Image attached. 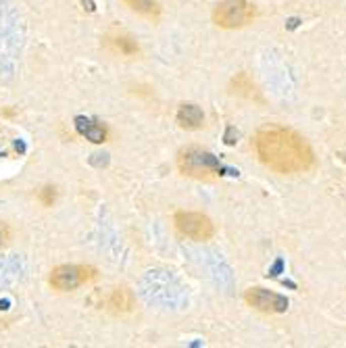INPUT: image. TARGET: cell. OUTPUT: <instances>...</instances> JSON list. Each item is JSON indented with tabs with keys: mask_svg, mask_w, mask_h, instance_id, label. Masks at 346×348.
I'll list each match as a JSON object with an SVG mask.
<instances>
[{
	"mask_svg": "<svg viewBox=\"0 0 346 348\" xmlns=\"http://www.w3.org/2000/svg\"><path fill=\"white\" fill-rule=\"evenodd\" d=\"M244 300L248 307H252L258 313H265V315H278V313L288 311V298L282 296L278 292H271L265 288H248L244 294Z\"/></svg>",
	"mask_w": 346,
	"mask_h": 348,
	"instance_id": "cell-6",
	"label": "cell"
},
{
	"mask_svg": "<svg viewBox=\"0 0 346 348\" xmlns=\"http://www.w3.org/2000/svg\"><path fill=\"white\" fill-rule=\"evenodd\" d=\"M38 198H40V202H42L44 206H53V202L57 200V190H55V188H50V186H46V188H42V190H40Z\"/></svg>",
	"mask_w": 346,
	"mask_h": 348,
	"instance_id": "cell-13",
	"label": "cell"
},
{
	"mask_svg": "<svg viewBox=\"0 0 346 348\" xmlns=\"http://www.w3.org/2000/svg\"><path fill=\"white\" fill-rule=\"evenodd\" d=\"M75 129L81 138H85V140H90L94 144H102L107 142L109 138V132L107 127L98 123V121H92V119H85V117H77L75 119Z\"/></svg>",
	"mask_w": 346,
	"mask_h": 348,
	"instance_id": "cell-7",
	"label": "cell"
},
{
	"mask_svg": "<svg viewBox=\"0 0 346 348\" xmlns=\"http://www.w3.org/2000/svg\"><path fill=\"white\" fill-rule=\"evenodd\" d=\"M178 123L184 129H200L204 125V113L196 104H182L178 111Z\"/></svg>",
	"mask_w": 346,
	"mask_h": 348,
	"instance_id": "cell-8",
	"label": "cell"
},
{
	"mask_svg": "<svg viewBox=\"0 0 346 348\" xmlns=\"http://www.w3.org/2000/svg\"><path fill=\"white\" fill-rule=\"evenodd\" d=\"M173 223L180 234H184L186 238H192L198 242L211 240L215 234V225L213 221L202 215V213H192V211H180L173 217Z\"/></svg>",
	"mask_w": 346,
	"mask_h": 348,
	"instance_id": "cell-5",
	"label": "cell"
},
{
	"mask_svg": "<svg viewBox=\"0 0 346 348\" xmlns=\"http://www.w3.org/2000/svg\"><path fill=\"white\" fill-rule=\"evenodd\" d=\"M254 15V7L248 0H226L213 11V21L223 29H240L248 25Z\"/></svg>",
	"mask_w": 346,
	"mask_h": 348,
	"instance_id": "cell-3",
	"label": "cell"
},
{
	"mask_svg": "<svg viewBox=\"0 0 346 348\" xmlns=\"http://www.w3.org/2000/svg\"><path fill=\"white\" fill-rule=\"evenodd\" d=\"M0 246H3V232H0Z\"/></svg>",
	"mask_w": 346,
	"mask_h": 348,
	"instance_id": "cell-14",
	"label": "cell"
},
{
	"mask_svg": "<svg viewBox=\"0 0 346 348\" xmlns=\"http://www.w3.org/2000/svg\"><path fill=\"white\" fill-rule=\"evenodd\" d=\"M232 88H234L236 94L246 96V98H254V94H256V85L252 83V79H250L246 73H240V75L232 81Z\"/></svg>",
	"mask_w": 346,
	"mask_h": 348,
	"instance_id": "cell-12",
	"label": "cell"
},
{
	"mask_svg": "<svg viewBox=\"0 0 346 348\" xmlns=\"http://www.w3.org/2000/svg\"><path fill=\"white\" fill-rule=\"evenodd\" d=\"M109 46L119 52V55L123 57H134L138 55V44L136 40H132L129 36H115V38H109Z\"/></svg>",
	"mask_w": 346,
	"mask_h": 348,
	"instance_id": "cell-11",
	"label": "cell"
},
{
	"mask_svg": "<svg viewBox=\"0 0 346 348\" xmlns=\"http://www.w3.org/2000/svg\"><path fill=\"white\" fill-rule=\"evenodd\" d=\"M123 3L138 15L148 17V19H159L161 15V5L159 0H123Z\"/></svg>",
	"mask_w": 346,
	"mask_h": 348,
	"instance_id": "cell-9",
	"label": "cell"
},
{
	"mask_svg": "<svg viewBox=\"0 0 346 348\" xmlns=\"http://www.w3.org/2000/svg\"><path fill=\"white\" fill-rule=\"evenodd\" d=\"M134 304V298H132V292L127 288H115L111 298H109V307L115 311V313H125L129 311Z\"/></svg>",
	"mask_w": 346,
	"mask_h": 348,
	"instance_id": "cell-10",
	"label": "cell"
},
{
	"mask_svg": "<svg viewBox=\"0 0 346 348\" xmlns=\"http://www.w3.org/2000/svg\"><path fill=\"white\" fill-rule=\"evenodd\" d=\"M256 156L265 167L284 176L307 173L315 167V154L307 140L294 129L267 125L254 136Z\"/></svg>",
	"mask_w": 346,
	"mask_h": 348,
	"instance_id": "cell-1",
	"label": "cell"
},
{
	"mask_svg": "<svg viewBox=\"0 0 346 348\" xmlns=\"http://www.w3.org/2000/svg\"><path fill=\"white\" fill-rule=\"evenodd\" d=\"M94 275H96V271L85 265H61V267L53 269L48 282L59 292H71V290H77L79 286H83L85 282L94 280Z\"/></svg>",
	"mask_w": 346,
	"mask_h": 348,
	"instance_id": "cell-4",
	"label": "cell"
},
{
	"mask_svg": "<svg viewBox=\"0 0 346 348\" xmlns=\"http://www.w3.org/2000/svg\"><path fill=\"white\" fill-rule=\"evenodd\" d=\"M178 167L184 176L194 178V180H217L223 171L217 156L198 146H188L180 150Z\"/></svg>",
	"mask_w": 346,
	"mask_h": 348,
	"instance_id": "cell-2",
	"label": "cell"
}]
</instances>
